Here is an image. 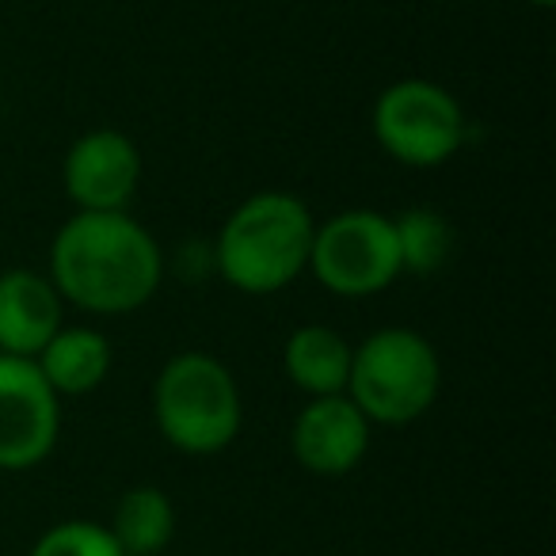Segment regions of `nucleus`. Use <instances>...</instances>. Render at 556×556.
<instances>
[{
    "instance_id": "39448f33",
    "label": "nucleus",
    "mask_w": 556,
    "mask_h": 556,
    "mask_svg": "<svg viewBox=\"0 0 556 556\" xmlns=\"http://www.w3.org/2000/svg\"><path fill=\"white\" fill-rule=\"evenodd\" d=\"M370 134L389 161L427 172L442 168L462 153L469 118L450 88L427 77H404L378 92L370 111Z\"/></svg>"
},
{
    "instance_id": "9b49d317",
    "label": "nucleus",
    "mask_w": 556,
    "mask_h": 556,
    "mask_svg": "<svg viewBox=\"0 0 556 556\" xmlns=\"http://www.w3.org/2000/svg\"><path fill=\"white\" fill-rule=\"evenodd\" d=\"M31 363L39 366L47 386L65 401V396L96 393L115 366V351H111V340L100 328L62 325Z\"/></svg>"
},
{
    "instance_id": "0eeeda50",
    "label": "nucleus",
    "mask_w": 556,
    "mask_h": 556,
    "mask_svg": "<svg viewBox=\"0 0 556 556\" xmlns=\"http://www.w3.org/2000/svg\"><path fill=\"white\" fill-rule=\"evenodd\" d=\"M62 439V396L31 358L0 355V472H31Z\"/></svg>"
},
{
    "instance_id": "6e6552de",
    "label": "nucleus",
    "mask_w": 556,
    "mask_h": 556,
    "mask_svg": "<svg viewBox=\"0 0 556 556\" xmlns=\"http://www.w3.org/2000/svg\"><path fill=\"white\" fill-rule=\"evenodd\" d=\"M65 199L77 214H115L130 210L141 187V149L130 134L115 126H96L80 134L62 161Z\"/></svg>"
},
{
    "instance_id": "ddd939ff",
    "label": "nucleus",
    "mask_w": 556,
    "mask_h": 556,
    "mask_svg": "<svg viewBox=\"0 0 556 556\" xmlns=\"http://www.w3.org/2000/svg\"><path fill=\"white\" fill-rule=\"evenodd\" d=\"M176 503L164 488L134 484L118 495L108 533L123 548V556H164L176 538Z\"/></svg>"
},
{
    "instance_id": "7ed1b4c3",
    "label": "nucleus",
    "mask_w": 556,
    "mask_h": 556,
    "mask_svg": "<svg viewBox=\"0 0 556 556\" xmlns=\"http://www.w3.org/2000/svg\"><path fill=\"white\" fill-rule=\"evenodd\" d=\"M153 424L176 454L214 457L244 427V396L232 370L210 351H179L153 378Z\"/></svg>"
},
{
    "instance_id": "f257e3e1",
    "label": "nucleus",
    "mask_w": 556,
    "mask_h": 556,
    "mask_svg": "<svg viewBox=\"0 0 556 556\" xmlns=\"http://www.w3.org/2000/svg\"><path fill=\"white\" fill-rule=\"evenodd\" d=\"M47 275L73 309L88 317H126L156 298L164 252L130 210L73 214L54 232Z\"/></svg>"
},
{
    "instance_id": "423d86ee",
    "label": "nucleus",
    "mask_w": 556,
    "mask_h": 556,
    "mask_svg": "<svg viewBox=\"0 0 556 556\" xmlns=\"http://www.w3.org/2000/svg\"><path fill=\"white\" fill-rule=\"evenodd\" d=\"M336 298H374L386 294L401 278V255H396L393 214L381 210H340L313 229L309 270Z\"/></svg>"
},
{
    "instance_id": "f03ea898",
    "label": "nucleus",
    "mask_w": 556,
    "mask_h": 556,
    "mask_svg": "<svg viewBox=\"0 0 556 556\" xmlns=\"http://www.w3.org/2000/svg\"><path fill=\"white\" fill-rule=\"evenodd\" d=\"M313 229L317 217L294 191H255L222 222L210 263L237 294H282L309 270Z\"/></svg>"
},
{
    "instance_id": "9d476101",
    "label": "nucleus",
    "mask_w": 556,
    "mask_h": 556,
    "mask_svg": "<svg viewBox=\"0 0 556 556\" xmlns=\"http://www.w3.org/2000/svg\"><path fill=\"white\" fill-rule=\"evenodd\" d=\"M65 325V302L47 270H0V355L35 358Z\"/></svg>"
},
{
    "instance_id": "dca6fc26",
    "label": "nucleus",
    "mask_w": 556,
    "mask_h": 556,
    "mask_svg": "<svg viewBox=\"0 0 556 556\" xmlns=\"http://www.w3.org/2000/svg\"><path fill=\"white\" fill-rule=\"evenodd\" d=\"M522 4H530V9H553L556 0H522Z\"/></svg>"
},
{
    "instance_id": "1a4fd4ad",
    "label": "nucleus",
    "mask_w": 556,
    "mask_h": 556,
    "mask_svg": "<svg viewBox=\"0 0 556 556\" xmlns=\"http://www.w3.org/2000/svg\"><path fill=\"white\" fill-rule=\"evenodd\" d=\"M374 424L348 393L309 396L290 424V454L313 477H348L366 462Z\"/></svg>"
},
{
    "instance_id": "f8f14e48",
    "label": "nucleus",
    "mask_w": 556,
    "mask_h": 556,
    "mask_svg": "<svg viewBox=\"0 0 556 556\" xmlns=\"http://www.w3.org/2000/svg\"><path fill=\"white\" fill-rule=\"evenodd\" d=\"M351 351L355 343L332 325H298L282 343V374L305 396L348 393Z\"/></svg>"
},
{
    "instance_id": "2eb2a0df",
    "label": "nucleus",
    "mask_w": 556,
    "mask_h": 556,
    "mask_svg": "<svg viewBox=\"0 0 556 556\" xmlns=\"http://www.w3.org/2000/svg\"><path fill=\"white\" fill-rule=\"evenodd\" d=\"M27 556H123V548L115 545L108 526L92 518H65L42 530Z\"/></svg>"
},
{
    "instance_id": "20e7f679",
    "label": "nucleus",
    "mask_w": 556,
    "mask_h": 556,
    "mask_svg": "<svg viewBox=\"0 0 556 556\" xmlns=\"http://www.w3.org/2000/svg\"><path fill=\"white\" fill-rule=\"evenodd\" d=\"M442 393V358L416 328L389 325L351 351L348 396L374 427H408Z\"/></svg>"
},
{
    "instance_id": "4468645a",
    "label": "nucleus",
    "mask_w": 556,
    "mask_h": 556,
    "mask_svg": "<svg viewBox=\"0 0 556 556\" xmlns=\"http://www.w3.org/2000/svg\"><path fill=\"white\" fill-rule=\"evenodd\" d=\"M393 237L396 255H401V275L431 278L454 255V225L439 214L434 206H408L393 214Z\"/></svg>"
}]
</instances>
